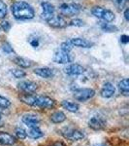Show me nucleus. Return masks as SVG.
<instances>
[{
	"instance_id": "39448f33",
	"label": "nucleus",
	"mask_w": 129,
	"mask_h": 146,
	"mask_svg": "<svg viewBox=\"0 0 129 146\" xmlns=\"http://www.w3.org/2000/svg\"><path fill=\"white\" fill-rule=\"evenodd\" d=\"M59 11L64 17H73L81 12V6L75 3H63L59 7Z\"/></svg>"
},
{
	"instance_id": "412c9836",
	"label": "nucleus",
	"mask_w": 129,
	"mask_h": 146,
	"mask_svg": "<svg viewBox=\"0 0 129 146\" xmlns=\"http://www.w3.org/2000/svg\"><path fill=\"white\" fill-rule=\"evenodd\" d=\"M118 87L124 96H129V81L127 78H124L121 81H119Z\"/></svg>"
},
{
	"instance_id": "5701e85b",
	"label": "nucleus",
	"mask_w": 129,
	"mask_h": 146,
	"mask_svg": "<svg viewBox=\"0 0 129 146\" xmlns=\"http://www.w3.org/2000/svg\"><path fill=\"white\" fill-rule=\"evenodd\" d=\"M15 135H16V137L20 140H23L27 137L26 131H25L24 129L20 128V127H18V128L15 129Z\"/></svg>"
},
{
	"instance_id": "aec40b11",
	"label": "nucleus",
	"mask_w": 129,
	"mask_h": 146,
	"mask_svg": "<svg viewBox=\"0 0 129 146\" xmlns=\"http://www.w3.org/2000/svg\"><path fill=\"white\" fill-rule=\"evenodd\" d=\"M27 133V136H29L32 139H38V138H41L45 135V133L40 129V127L38 128H30V129Z\"/></svg>"
},
{
	"instance_id": "cd10ccee",
	"label": "nucleus",
	"mask_w": 129,
	"mask_h": 146,
	"mask_svg": "<svg viewBox=\"0 0 129 146\" xmlns=\"http://www.w3.org/2000/svg\"><path fill=\"white\" fill-rule=\"evenodd\" d=\"M60 49H61L62 51H65V52L70 53V52L72 51V49H73V45L71 44L70 40L69 41H65V42H63L61 45H60Z\"/></svg>"
},
{
	"instance_id": "bb28decb",
	"label": "nucleus",
	"mask_w": 129,
	"mask_h": 146,
	"mask_svg": "<svg viewBox=\"0 0 129 146\" xmlns=\"http://www.w3.org/2000/svg\"><path fill=\"white\" fill-rule=\"evenodd\" d=\"M12 74H13V76L15 77V78H23V77H25V75H26V73H25L23 70H22L20 68V69H12Z\"/></svg>"
},
{
	"instance_id": "c9c22d12",
	"label": "nucleus",
	"mask_w": 129,
	"mask_h": 146,
	"mask_svg": "<svg viewBox=\"0 0 129 146\" xmlns=\"http://www.w3.org/2000/svg\"><path fill=\"white\" fill-rule=\"evenodd\" d=\"M124 18H125V20L129 21V9L128 8H126L125 9V11H124Z\"/></svg>"
},
{
	"instance_id": "f3484780",
	"label": "nucleus",
	"mask_w": 129,
	"mask_h": 146,
	"mask_svg": "<svg viewBox=\"0 0 129 146\" xmlns=\"http://www.w3.org/2000/svg\"><path fill=\"white\" fill-rule=\"evenodd\" d=\"M71 44L73 45V47H79V48H91L94 44L92 42L88 41V40L84 39V38H73L70 40Z\"/></svg>"
},
{
	"instance_id": "f8f14e48",
	"label": "nucleus",
	"mask_w": 129,
	"mask_h": 146,
	"mask_svg": "<svg viewBox=\"0 0 129 146\" xmlns=\"http://www.w3.org/2000/svg\"><path fill=\"white\" fill-rule=\"evenodd\" d=\"M47 23H48L51 27H55V28H63V27H67V25H68L66 20H65L61 15H56V16L53 15Z\"/></svg>"
},
{
	"instance_id": "dca6fc26",
	"label": "nucleus",
	"mask_w": 129,
	"mask_h": 146,
	"mask_svg": "<svg viewBox=\"0 0 129 146\" xmlns=\"http://www.w3.org/2000/svg\"><path fill=\"white\" fill-rule=\"evenodd\" d=\"M35 74L38 75V76L42 77V78L45 79H51L53 77L55 73H53V70L51 69L49 67H39V68H35L34 71Z\"/></svg>"
},
{
	"instance_id": "a878e982",
	"label": "nucleus",
	"mask_w": 129,
	"mask_h": 146,
	"mask_svg": "<svg viewBox=\"0 0 129 146\" xmlns=\"http://www.w3.org/2000/svg\"><path fill=\"white\" fill-rule=\"evenodd\" d=\"M8 13V9H7V5L4 3L2 0H0V20L4 19L7 16Z\"/></svg>"
},
{
	"instance_id": "473e14b6",
	"label": "nucleus",
	"mask_w": 129,
	"mask_h": 146,
	"mask_svg": "<svg viewBox=\"0 0 129 146\" xmlns=\"http://www.w3.org/2000/svg\"><path fill=\"white\" fill-rule=\"evenodd\" d=\"M49 146H66L64 142H62V141H59V140H56V141H53V143H51Z\"/></svg>"
},
{
	"instance_id": "7c9ffc66",
	"label": "nucleus",
	"mask_w": 129,
	"mask_h": 146,
	"mask_svg": "<svg viewBox=\"0 0 129 146\" xmlns=\"http://www.w3.org/2000/svg\"><path fill=\"white\" fill-rule=\"evenodd\" d=\"M2 50H3L5 53L7 54H11V53H15L14 52V49L12 48L11 45L9 43H4L3 46H2Z\"/></svg>"
},
{
	"instance_id": "72a5a7b5",
	"label": "nucleus",
	"mask_w": 129,
	"mask_h": 146,
	"mask_svg": "<svg viewBox=\"0 0 129 146\" xmlns=\"http://www.w3.org/2000/svg\"><path fill=\"white\" fill-rule=\"evenodd\" d=\"M120 40L123 44H127L129 42V37L127 36V35H122V36L120 37Z\"/></svg>"
},
{
	"instance_id": "c756f323",
	"label": "nucleus",
	"mask_w": 129,
	"mask_h": 146,
	"mask_svg": "<svg viewBox=\"0 0 129 146\" xmlns=\"http://www.w3.org/2000/svg\"><path fill=\"white\" fill-rule=\"evenodd\" d=\"M113 3L115 4L118 8L119 9H122L124 7L126 6V4H127L128 0H112Z\"/></svg>"
},
{
	"instance_id": "7ed1b4c3",
	"label": "nucleus",
	"mask_w": 129,
	"mask_h": 146,
	"mask_svg": "<svg viewBox=\"0 0 129 146\" xmlns=\"http://www.w3.org/2000/svg\"><path fill=\"white\" fill-rule=\"evenodd\" d=\"M91 13L94 17L100 19V20H103L107 23H111L115 20V14L113 13L112 11L108 10V9L102 8V7L96 6L94 8H92L91 10Z\"/></svg>"
},
{
	"instance_id": "4be33fe9",
	"label": "nucleus",
	"mask_w": 129,
	"mask_h": 146,
	"mask_svg": "<svg viewBox=\"0 0 129 146\" xmlns=\"http://www.w3.org/2000/svg\"><path fill=\"white\" fill-rule=\"evenodd\" d=\"M14 62L17 65H18L20 68H29L32 65L30 60H26V58H20V56H17V58H14Z\"/></svg>"
},
{
	"instance_id": "4468645a",
	"label": "nucleus",
	"mask_w": 129,
	"mask_h": 146,
	"mask_svg": "<svg viewBox=\"0 0 129 146\" xmlns=\"http://www.w3.org/2000/svg\"><path fill=\"white\" fill-rule=\"evenodd\" d=\"M17 142V139L13 135H10L5 131H0V145L12 146Z\"/></svg>"
},
{
	"instance_id": "c85d7f7f",
	"label": "nucleus",
	"mask_w": 129,
	"mask_h": 146,
	"mask_svg": "<svg viewBox=\"0 0 129 146\" xmlns=\"http://www.w3.org/2000/svg\"><path fill=\"white\" fill-rule=\"evenodd\" d=\"M69 25H71V27H84V21H82L81 19H74V20H72L71 22L68 23Z\"/></svg>"
},
{
	"instance_id": "b1692460",
	"label": "nucleus",
	"mask_w": 129,
	"mask_h": 146,
	"mask_svg": "<svg viewBox=\"0 0 129 146\" xmlns=\"http://www.w3.org/2000/svg\"><path fill=\"white\" fill-rule=\"evenodd\" d=\"M100 27H101V28L104 31H107V32H115L118 30V28L115 27V25H111V23H108L107 22L102 23Z\"/></svg>"
},
{
	"instance_id": "0eeeda50",
	"label": "nucleus",
	"mask_w": 129,
	"mask_h": 146,
	"mask_svg": "<svg viewBox=\"0 0 129 146\" xmlns=\"http://www.w3.org/2000/svg\"><path fill=\"white\" fill-rule=\"evenodd\" d=\"M53 62L56 63H60V64H66V63H70L73 62V58L70 55V53L59 49L55 53Z\"/></svg>"
},
{
	"instance_id": "4c0bfd02",
	"label": "nucleus",
	"mask_w": 129,
	"mask_h": 146,
	"mask_svg": "<svg viewBox=\"0 0 129 146\" xmlns=\"http://www.w3.org/2000/svg\"><path fill=\"white\" fill-rule=\"evenodd\" d=\"M2 119V116H1V114H0V120H1Z\"/></svg>"
},
{
	"instance_id": "393cba45",
	"label": "nucleus",
	"mask_w": 129,
	"mask_h": 146,
	"mask_svg": "<svg viewBox=\"0 0 129 146\" xmlns=\"http://www.w3.org/2000/svg\"><path fill=\"white\" fill-rule=\"evenodd\" d=\"M11 101L6 98L5 96H0V108H3V109H7L11 106Z\"/></svg>"
},
{
	"instance_id": "f257e3e1",
	"label": "nucleus",
	"mask_w": 129,
	"mask_h": 146,
	"mask_svg": "<svg viewBox=\"0 0 129 146\" xmlns=\"http://www.w3.org/2000/svg\"><path fill=\"white\" fill-rule=\"evenodd\" d=\"M20 100L29 106L38 107L41 109H51L55 106V100L47 96L33 95V94H22Z\"/></svg>"
},
{
	"instance_id": "2f4dec72",
	"label": "nucleus",
	"mask_w": 129,
	"mask_h": 146,
	"mask_svg": "<svg viewBox=\"0 0 129 146\" xmlns=\"http://www.w3.org/2000/svg\"><path fill=\"white\" fill-rule=\"evenodd\" d=\"M1 27L2 29L4 30V31H9L11 28V25L10 23L8 22V21H2L1 22Z\"/></svg>"
},
{
	"instance_id": "e433bc0d",
	"label": "nucleus",
	"mask_w": 129,
	"mask_h": 146,
	"mask_svg": "<svg viewBox=\"0 0 129 146\" xmlns=\"http://www.w3.org/2000/svg\"><path fill=\"white\" fill-rule=\"evenodd\" d=\"M93 146H106V144H105V143H96V144H94Z\"/></svg>"
},
{
	"instance_id": "6e6552de",
	"label": "nucleus",
	"mask_w": 129,
	"mask_h": 146,
	"mask_svg": "<svg viewBox=\"0 0 129 146\" xmlns=\"http://www.w3.org/2000/svg\"><path fill=\"white\" fill-rule=\"evenodd\" d=\"M88 125L91 129H93V131H101V129L106 128L107 122H106V120L103 119L102 117L94 116L88 120Z\"/></svg>"
},
{
	"instance_id": "2eb2a0df",
	"label": "nucleus",
	"mask_w": 129,
	"mask_h": 146,
	"mask_svg": "<svg viewBox=\"0 0 129 146\" xmlns=\"http://www.w3.org/2000/svg\"><path fill=\"white\" fill-rule=\"evenodd\" d=\"M115 93H116V89H115L114 85L110 82H106L103 85L101 91H100V96L104 98H110L114 96Z\"/></svg>"
},
{
	"instance_id": "9d476101",
	"label": "nucleus",
	"mask_w": 129,
	"mask_h": 146,
	"mask_svg": "<svg viewBox=\"0 0 129 146\" xmlns=\"http://www.w3.org/2000/svg\"><path fill=\"white\" fill-rule=\"evenodd\" d=\"M18 88L25 94H33L38 89V84L33 81H22L18 84Z\"/></svg>"
},
{
	"instance_id": "1a4fd4ad",
	"label": "nucleus",
	"mask_w": 129,
	"mask_h": 146,
	"mask_svg": "<svg viewBox=\"0 0 129 146\" xmlns=\"http://www.w3.org/2000/svg\"><path fill=\"white\" fill-rule=\"evenodd\" d=\"M22 121L23 124L26 125L28 128H38V127H40V122H41L37 115L31 114V113L23 115Z\"/></svg>"
},
{
	"instance_id": "a211bd4d",
	"label": "nucleus",
	"mask_w": 129,
	"mask_h": 146,
	"mask_svg": "<svg viewBox=\"0 0 129 146\" xmlns=\"http://www.w3.org/2000/svg\"><path fill=\"white\" fill-rule=\"evenodd\" d=\"M67 117L62 111H55L50 116V120L53 124H61L64 121H66Z\"/></svg>"
},
{
	"instance_id": "9b49d317",
	"label": "nucleus",
	"mask_w": 129,
	"mask_h": 146,
	"mask_svg": "<svg viewBox=\"0 0 129 146\" xmlns=\"http://www.w3.org/2000/svg\"><path fill=\"white\" fill-rule=\"evenodd\" d=\"M42 19H44V20L46 21V22H48L50 19L53 17V15H55V6L53 5V4H51L50 2H43L42 3Z\"/></svg>"
},
{
	"instance_id": "ddd939ff",
	"label": "nucleus",
	"mask_w": 129,
	"mask_h": 146,
	"mask_svg": "<svg viewBox=\"0 0 129 146\" xmlns=\"http://www.w3.org/2000/svg\"><path fill=\"white\" fill-rule=\"evenodd\" d=\"M64 71L67 75H70V76H79V75L84 74L86 70L82 65L78 64V63H72V64L68 65L67 67H65Z\"/></svg>"
},
{
	"instance_id": "6ab92c4d",
	"label": "nucleus",
	"mask_w": 129,
	"mask_h": 146,
	"mask_svg": "<svg viewBox=\"0 0 129 146\" xmlns=\"http://www.w3.org/2000/svg\"><path fill=\"white\" fill-rule=\"evenodd\" d=\"M61 105L64 109H66L67 111H69L71 113L78 112L80 109V106H79L78 103L72 102V101H69V100H63L61 102Z\"/></svg>"
},
{
	"instance_id": "f03ea898",
	"label": "nucleus",
	"mask_w": 129,
	"mask_h": 146,
	"mask_svg": "<svg viewBox=\"0 0 129 146\" xmlns=\"http://www.w3.org/2000/svg\"><path fill=\"white\" fill-rule=\"evenodd\" d=\"M11 10L13 16L17 20H30L35 16L34 9L24 1H17L12 4Z\"/></svg>"
},
{
	"instance_id": "423d86ee",
	"label": "nucleus",
	"mask_w": 129,
	"mask_h": 146,
	"mask_svg": "<svg viewBox=\"0 0 129 146\" xmlns=\"http://www.w3.org/2000/svg\"><path fill=\"white\" fill-rule=\"evenodd\" d=\"M94 96H95V91L90 88L77 89V90L74 92L75 100L78 101H82V102H84V101L90 100V98H92Z\"/></svg>"
},
{
	"instance_id": "20e7f679",
	"label": "nucleus",
	"mask_w": 129,
	"mask_h": 146,
	"mask_svg": "<svg viewBox=\"0 0 129 146\" xmlns=\"http://www.w3.org/2000/svg\"><path fill=\"white\" fill-rule=\"evenodd\" d=\"M61 135L66 139L70 141H80V140H83L86 137V135H84V131L77 129H71V128L63 129Z\"/></svg>"
},
{
	"instance_id": "f704fd0d",
	"label": "nucleus",
	"mask_w": 129,
	"mask_h": 146,
	"mask_svg": "<svg viewBox=\"0 0 129 146\" xmlns=\"http://www.w3.org/2000/svg\"><path fill=\"white\" fill-rule=\"evenodd\" d=\"M30 44H31V45L33 46L34 48H36V47L39 46V41H38V40H36V39L31 40V41H30Z\"/></svg>"
}]
</instances>
